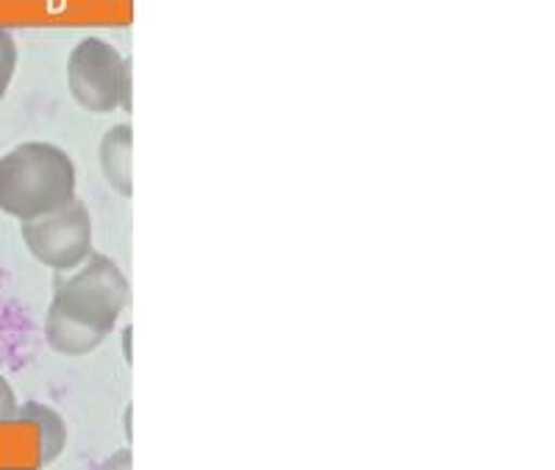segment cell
I'll return each mask as SVG.
<instances>
[{
	"label": "cell",
	"instance_id": "cell-1",
	"mask_svg": "<svg viewBox=\"0 0 555 470\" xmlns=\"http://www.w3.org/2000/svg\"><path fill=\"white\" fill-rule=\"evenodd\" d=\"M131 301V284L117 262L103 254L87 256L81 270L53 281L44 318V338L56 354L87 356L101 348Z\"/></svg>",
	"mask_w": 555,
	"mask_h": 470
},
{
	"label": "cell",
	"instance_id": "cell-2",
	"mask_svg": "<svg viewBox=\"0 0 555 470\" xmlns=\"http://www.w3.org/2000/svg\"><path fill=\"white\" fill-rule=\"evenodd\" d=\"M76 198V165L51 142H23L0 156V212L37 220Z\"/></svg>",
	"mask_w": 555,
	"mask_h": 470
},
{
	"label": "cell",
	"instance_id": "cell-3",
	"mask_svg": "<svg viewBox=\"0 0 555 470\" xmlns=\"http://www.w3.org/2000/svg\"><path fill=\"white\" fill-rule=\"evenodd\" d=\"M69 92L87 112H112L122 103L131 109V62L98 37L78 42L67 62Z\"/></svg>",
	"mask_w": 555,
	"mask_h": 470
},
{
	"label": "cell",
	"instance_id": "cell-4",
	"mask_svg": "<svg viewBox=\"0 0 555 470\" xmlns=\"http://www.w3.org/2000/svg\"><path fill=\"white\" fill-rule=\"evenodd\" d=\"M20 234L28 254L56 274L76 270L92 254V215L78 198L51 215L23 220Z\"/></svg>",
	"mask_w": 555,
	"mask_h": 470
},
{
	"label": "cell",
	"instance_id": "cell-5",
	"mask_svg": "<svg viewBox=\"0 0 555 470\" xmlns=\"http://www.w3.org/2000/svg\"><path fill=\"white\" fill-rule=\"evenodd\" d=\"M133 131L128 123L114 126L101 142V170L114 192L131 198L133 195V176H131V145Z\"/></svg>",
	"mask_w": 555,
	"mask_h": 470
},
{
	"label": "cell",
	"instance_id": "cell-6",
	"mask_svg": "<svg viewBox=\"0 0 555 470\" xmlns=\"http://www.w3.org/2000/svg\"><path fill=\"white\" fill-rule=\"evenodd\" d=\"M17 420H26L39 427V465H51L67 448V427H64V418L56 409L37 404V401H28V404H20L17 407Z\"/></svg>",
	"mask_w": 555,
	"mask_h": 470
},
{
	"label": "cell",
	"instance_id": "cell-7",
	"mask_svg": "<svg viewBox=\"0 0 555 470\" xmlns=\"http://www.w3.org/2000/svg\"><path fill=\"white\" fill-rule=\"evenodd\" d=\"M14 67H17V45H14L12 34L0 26V101H3L9 84H12Z\"/></svg>",
	"mask_w": 555,
	"mask_h": 470
},
{
	"label": "cell",
	"instance_id": "cell-8",
	"mask_svg": "<svg viewBox=\"0 0 555 470\" xmlns=\"http://www.w3.org/2000/svg\"><path fill=\"white\" fill-rule=\"evenodd\" d=\"M17 418V395H14L12 384L0 376V423Z\"/></svg>",
	"mask_w": 555,
	"mask_h": 470
}]
</instances>
